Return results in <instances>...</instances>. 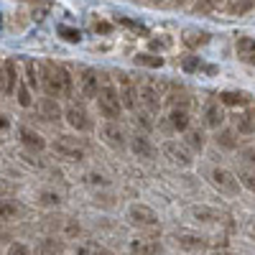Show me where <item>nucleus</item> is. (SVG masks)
Masks as SVG:
<instances>
[{
	"label": "nucleus",
	"mask_w": 255,
	"mask_h": 255,
	"mask_svg": "<svg viewBox=\"0 0 255 255\" xmlns=\"http://www.w3.org/2000/svg\"><path fill=\"white\" fill-rule=\"evenodd\" d=\"M41 87L49 97H72L74 92V84H72V77L69 72L59 67L54 61H44L41 64Z\"/></svg>",
	"instance_id": "nucleus-1"
},
{
	"label": "nucleus",
	"mask_w": 255,
	"mask_h": 255,
	"mask_svg": "<svg viewBox=\"0 0 255 255\" xmlns=\"http://www.w3.org/2000/svg\"><path fill=\"white\" fill-rule=\"evenodd\" d=\"M97 108H100V113L108 118L110 123H115V118H120V113H123L120 92L115 87H110V84L100 87V92H97Z\"/></svg>",
	"instance_id": "nucleus-2"
},
{
	"label": "nucleus",
	"mask_w": 255,
	"mask_h": 255,
	"mask_svg": "<svg viewBox=\"0 0 255 255\" xmlns=\"http://www.w3.org/2000/svg\"><path fill=\"white\" fill-rule=\"evenodd\" d=\"M209 181H212V186H215L217 191H222V194H227V197L240 194V179L232 171H227V168H212Z\"/></svg>",
	"instance_id": "nucleus-3"
},
{
	"label": "nucleus",
	"mask_w": 255,
	"mask_h": 255,
	"mask_svg": "<svg viewBox=\"0 0 255 255\" xmlns=\"http://www.w3.org/2000/svg\"><path fill=\"white\" fill-rule=\"evenodd\" d=\"M161 151H163V156L171 161L174 166H181V168H189L191 161H194V158H191V151H189V148L181 145V143H176V140H166Z\"/></svg>",
	"instance_id": "nucleus-4"
},
{
	"label": "nucleus",
	"mask_w": 255,
	"mask_h": 255,
	"mask_svg": "<svg viewBox=\"0 0 255 255\" xmlns=\"http://www.w3.org/2000/svg\"><path fill=\"white\" fill-rule=\"evenodd\" d=\"M54 151L61 156V158H69V161H82L84 158V145L77 143V138H69V135H61L54 140Z\"/></svg>",
	"instance_id": "nucleus-5"
},
{
	"label": "nucleus",
	"mask_w": 255,
	"mask_h": 255,
	"mask_svg": "<svg viewBox=\"0 0 255 255\" xmlns=\"http://www.w3.org/2000/svg\"><path fill=\"white\" fill-rule=\"evenodd\" d=\"M64 118H67V123L74 128L77 133H82V130H90V128H92V120H90L87 110H84L82 105H69L67 113H64Z\"/></svg>",
	"instance_id": "nucleus-6"
},
{
	"label": "nucleus",
	"mask_w": 255,
	"mask_h": 255,
	"mask_svg": "<svg viewBox=\"0 0 255 255\" xmlns=\"http://www.w3.org/2000/svg\"><path fill=\"white\" fill-rule=\"evenodd\" d=\"M174 243H176L181 250H191V253L207 248V240H204L202 235H197V232H186V230L174 232Z\"/></svg>",
	"instance_id": "nucleus-7"
},
{
	"label": "nucleus",
	"mask_w": 255,
	"mask_h": 255,
	"mask_svg": "<svg viewBox=\"0 0 255 255\" xmlns=\"http://www.w3.org/2000/svg\"><path fill=\"white\" fill-rule=\"evenodd\" d=\"M128 217H130V222L143 225V227H151V225L158 222L156 212H153L151 207H145V204H133L130 209H128Z\"/></svg>",
	"instance_id": "nucleus-8"
},
{
	"label": "nucleus",
	"mask_w": 255,
	"mask_h": 255,
	"mask_svg": "<svg viewBox=\"0 0 255 255\" xmlns=\"http://www.w3.org/2000/svg\"><path fill=\"white\" fill-rule=\"evenodd\" d=\"M18 87V74H15V64L8 59L3 67H0V92L3 95H13Z\"/></svg>",
	"instance_id": "nucleus-9"
},
{
	"label": "nucleus",
	"mask_w": 255,
	"mask_h": 255,
	"mask_svg": "<svg viewBox=\"0 0 255 255\" xmlns=\"http://www.w3.org/2000/svg\"><path fill=\"white\" fill-rule=\"evenodd\" d=\"M140 97L145 102L148 113H158V108H161V90H158L156 82H143L140 84Z\"/></svg>",
	"instance_id": "nucleus-10"
},
{
	"label": "nucleus",
	"mask_w": 255,
	"mask_h": 255,
	"mask_svg": "<svg viewBox=\"0 0 255 255\" xmlns=\"http://www.w3.org/2000/svg\"><path fill=\"white\" fill-rule=\"evenodd\" d=\"M189 215L194 217L197 222H204V225H215V222H225V212L215 209V207H191Z\"/></svg>",
	"instance_id": "nucleus-11"
},
{
	"label": "nucleus",
	"mask_w": 255,
	"mask_h": 255,
	"mask_svg": "<svg viewBox=\"0 0 255 255\" xmlns=\"http://www.w3.org/2000/svg\"><path fill=\"white\" fill-rule=\"evenodd\" d=\"M100 135H102V140L108 143L110 148H123L125 145V133L120 130L118 123H105L100 128Z\"/></svg>",
	"instance_id": "nucleus-12"
},
{
	"label": "nucleus",
	"mask_w": 255,
	"mask_h": 255,
	"mask_svg": "<svg viewBox=\"0 0 255 255\" xmlns=\"http://www.w3.org/2000/svg\"><path fill=\"white\" fill-rule=\"evenodd\" d=\"M18 135H20V143H23L28 151H44L46 148V140L41 138V133H36L33 128H28V125H23V128H18Z\"/></svg>",
	"instance_id": "nucleus-13"
},
{
	"label": "nucleus",
	"mask_w": 255,
	"mask_h": 255,
	"mask_svg": "<svg viewBox=\"0 0 255 255\" xmlns=\"http://www.w3.org/2000/svg\"><path fill=\"white\" fill-rule=\"evenodd\" d=\"M120 79V102L125 110H135V87L130 84V79H128V74H118Z\"/></svg>",
	"instance_id": "nucleus-14"
},
{
	"label": "nucleus",
	"mask_w": 255,
	"mask_h": 255,
	"mask_svg": "<svg viewBox=\"0 0 255 255\" xmlns=\"http://www.w3.org/2000/svg\"><path fill=\"white\" fill-rule=\"evenodd\" d=\"M130 151L138 156V158H156V145L148 140L145 135H135L133 140H130Z\"/></svg>",
	"instance_id": "nucleus-15"
},
{
	"label": "nucleus",
	"mask_w": 255,
	"mask_h": 255,
	"mask_svg": "<svg viewBox=\"0 0 255 255\" xmlns=\"http://www.w3.org/2000/svg\"><path fill=\"white\" fill-rule=\"evenodd\" d=\"M161 245L153 238H138L130 243V255H158Z\"/></svg>",
	"instance_id": "nucleus-16"
},
{
	"label": "nucleus",
	"mask_w": 255,
	"mask_h": 255,
	"mask_svg": "<svg viewBox=\"0 0 255 255\" xmlns=\"http://www.w3.org/2000/svg\"><path fill=\"white\" fill-rule=\"evenodd\" d=\"M235 49H238V59H240V61L253 64V67H255V38H250V36H240Z\"/></svg>",
	"instance_id": "nucleus-17"
},
{
	"label": "nucleus",
	"mask_w": 255,
	"mask_h": 255,
	"mask_svg": "<svg viewBox=\"0 0 255 255\" xmlns=\"http://www.w3.org/2000/svg\"><path fill=\"white\" fill-rule=\"evenodd\" d=\"M79 82H82V95L84 97H97L100 82H97V72L95 69H84L82 77H79Z\"/></svg>",
	"instance_id": "nucleus-18"
},
{
	"label": "nucleus",
	"mask_w": 255,
	"mask_h": 255,
	"mask_svg": "<svg viewBox=\"0 0 255 255\" xmlns=\"http://www.w3.org/2000/svg\"><path fill=\"white\" fill-rule=\"evenodd\" d=\"M204 123L209 128H215V130H220L222 123H225V113L220 108V102H209L207 105V110H204Z\"/></svg>",
	"instance_id": "nucleus-19"
},
{
	"label": "nucleus",
	"mask_w": 255,
	"mask_h": 255,
	"mask_svg": "<svg viewBox=\"0 0 255 255\" xmlns=\"http://www.w3.org/2000/svg\"><path fill=\"white\" fill-rule=\"evenodd\" d=\"M189 113H186V108H174L171 113H168V125L174 128V130H181V133H186L189 130Z\"/></svg>",
	"instance_id": "nucleus-20"
},
{
	"label": "nucleus",
	"mask_w": 255,
	"mask_h": 255,
	"mask_svg": "<svg viewBox=\"0 0 255 255\" xmlns=\"http://www.w3.org/2000/svg\"><path fill=\"white\" fill-rule=\"evenodd\" d=\"M38 110H41V115H44V120H59L61 118V108H59V102L54 97H44V100H41Z\"/></svg>",
	"instance_id": "nucleus-21"
},
{
	"label": "nucleus",
	"mask_w": 255,
	"mask_h": 255,
	"mask_svg": "<svg viewBox=\"0 0 255 255\" xmlns=\"http://www.w3.org/2000/svg\"><path fill=\"white\" fill-rule=\"evenodd\" d=\"M217 97H220V105H230V108H243V105H248V95L235 92V90H225Z\"/></svg>",
	"instance_id": "nucleus-22"
},
{
	"label": "nucleus",
	"mask_w": 255,
	"mask_h": 255,
	"mask_svg": "<svg viewBox=\"0 0 255 255\" xmlns=\"http://www.w3.org/2000/svg\"><path fill=\"white\" fill-rule=\"evenodd\" d=\"M235 128H238V133L243 135H253L255 133V115L253 113H243L235 118Z\"/></svg>",
	"instance_id": "nucleus-23"
},
{
	"label": "nucleus",
	"mask_w": 255,
	"mask_h": 255,
	"mask_svg": "<svg viewBox=\"0 0 255 255\" xmlns=\"http://www.w3.org/2000/svg\"><path fill=\"white\" fill-rule=\"evenodd\" d=\"M133 61L138 67H148V69H158L163 67V56H153V54H135Z\"/></svg>",
	"instance_id": "nucleus-24"
},
{
	"label": "nucleus",
	"mask_w": 255,
	"mask_h": 255,
	"mask_svg": "<svg viewBox=\"0 0 255 255\" xmlns=\"http://www.w3.org/2000/svg\"><path fill=\"white\" fill-rule=\"evenodd\" d=\"M255 5V0H227V13L230 15H243Z\"/></svg>",
	"instance_id": "nucleus-25"
},
{
	"label": "nucleus",
	"mask_w": 255,
	"mask_h": 255,
	"mask_svg": "<svg viewBox=\"0 0 255 255\" xmlns=\"http://www.w3.org/2000/svg\"><path fill=\"white\" fill-rule=\"evenodd\" d=\"M207 41H209V33H207V31H189V33L184 36V44L191 46V49H197V46L207 44Z\"/></svg>",
	"instance_id": "nucleus-26"
},
{
	"label": "nucleus",
	"mask_w": 255,
	"mask_h": 255,
	"mask_svg": "<svg viewBox=\"0 0 255 255\" xmlns=\"http://www.w3.org/2000/svg\"><path fill=\"white\" fill-rule=\"evenodd\" d=\"M118 20H120V26L130 28L133 33H138V36H148V26H143L140 20H133V18H128V15H120Z\"/></svg>",
	"instance_id": "nucleus-27"
},
{
	"label": "nucleus",
	"mask_w": 255,
	"mask_h": 255,
	"mask_svg": "<svg viewBox=\"0 0 255 255\" xmlns=\"http://www.w3.org/2000/svg\"><path fill=\"white\" fill-rule=\"evenodd\" d=\"M18 217V204L10 199H0V220H15Z\"/></svg>",
	"instance_id": "nucleus-28"
},
{
	"label": "nucleus",
	"mask_w": 255,
	"mask_h": 255,
	"mask_svg": "<svg viewBox=\"0 0 255 255\" xmlns=\"http://www.w3.org/2000/svg\"><path fill=\"white\" fill-rule=\"evenodd\" d=\"M186 148H191V151H202L204 148L202 130H186Z\"/></svg>",
	"instance_id": "nucleus-29"
},
{
	"label": "nucleus",
	"mask_w": 255,
	"mask_h": 255,
	"mask_svg": "<svg viewBox=\"0 0 255 255\" xmlns=\"http://www.w3.org/2000/svg\"><path fill=\"white\" fill-rule=\"evenodd\" d=\"M217 145L227 148V151L238 148V138H235V133H232V130H220V133H217Z\"/></svg>",
	"instance_id": "nucleus-30"
},
{
	"label": "nucleus",
	"mask_w": 255,
	"mask_h": 255,
	"mask_svg": "<svg viewBox=\"0 0 255 255\" xmlns=\"http://www.w3.org/2000/svg\"><path fill=\"white\" fill-rule=\"evenodd\" d=\"M181 67H184V72H199V69H207V72H215L212 67H204L202 64V59L199 56H186L184 61H181Z\"/></svg>",
	"instance_id": "nucleus-31"
},
{
	"label": "nucleus",
	"mask_w": 255,
	"mask_h": 255,
	"mask_svg": "<svg viewBox=\"0 0 255 255\" xmlns=\"http://www.w3.org/2000/svg\"><path fill=\"white\" fill-rule=\"evenodd\" d=\"M59 194H56V191H41V194H38V204L41 207H59Z\"/></svg>",
	"instance_id": "nucleus-32"
},
{
	"label": "nucleus",
	"mask_w": 255,
	"mask_h": 255,
	"mask_svg": "<svg viewBox=\"0 0 255 255\" xmlns=\"http://www.w3.org/2000/svg\"><path fill=\"white\" fill-rule=\"evenodd\" d=\"M59 33H61L64 41H69V44H79V41H82V33L69 28V26H59Z\"/></svg>",
	"instance_id": "nucleus-33"
},
{
	"label": "nucleus",
	"mask_w": 255,
	"mask_h": 255,
	"mask_svg": "<svg viewBox=\"0 0 255 255\" xmlns=\"http://www.w3.org/2000/svg\"><path fill=\"white\" fill-rule=\"evenodd\" d=\"M18 105H20V108H31V105H33L31 92L26 90V84H23V82H18Z\"/></svg>",
	"instance_id": "nucleus-34"
},
{
	"label": "nucleus",
	"mask_w": 255,
	"mask_h": 255,
	"mask_svg": "<svg viewBox=\"0 0 255 255\" xmlns=\"http://www.w3.org/2000/svg\"><path fill=\"white\" fill-rule=\"evenodd\" d=\"M77 255H113V253H108L105 248H100V245H92V243H87V245H82L79 250H77Z\"/></svg>",
	"instance_id": "nucleus-35"
},
{
	"label": "nucleus",
	"mask_w": 255,
	"mask_h": 255,
	"mask_svg": "<svg viewBox=\"0 0 255 255\" xmlns=\"http://www.w3.org/2000/svg\"><path fill=\"white\" fill-rule=\"evenodd\" d=\"M26 74H28V84L36 90L38 84H41V79L36 77V64H33V61H26Z\"/></svg>",
	"instance_id": "nucleus-36"
},
{
	"label": "nucleus",
	"mask_w": 255,
	"mask_h": 255,
	"mask_svg": "<svg viewBox=\"0 0 255 255\" xmlns=\"http://www.w3.org/2000/svg\"><path fill=\"white\" fill-rule=\"evenodd\" d=\"M8 255H31V250H28L23 243H15V245L8 248Z\"/></svg>",
	"instance_id": "nucleus-37"
},
{
	"label": "nucleus",
	"mask_w": 255,
	"mask_h": 255,
	"mask_svg": "<svg viewBox=\"0 0 255 255\" xmlns=\"http://www.w3.org/2000/svg\"><path fill=\"white\" fill-rule=\"evenodd\" d=\"M238 179H240L243 186H248L250 191H255V174H240Z\"/></svg>",
	"instance_id": "nucleus-38"
},
{
	"label": "nucleus",
	"mask_w": 255,
	"mask_h": 255,
	"mask_svg": "<svg viewBox=\"0 0 255 255\" xmlns=\"http://www.w3.org/2000/svg\"><path fill=\"white\" fill-rule=\"evenodd\" d=\"M222 0H199L197 3V10H209V8H217Z\"/></svg>",
	"instance_id": "nucleus-39"
},
{
	"label": "nucleus",
	"mask_w": 255,
	"mask_h": 255,
	"mask_svg": "<svg viewBox=\"0 0 255 255\" xmlns=\"http://www.w3.org/2000/svg\"><path fill=\"white\" fill-rule=\"evenodd\" d=\"M97 33H110L113 31V26L108 23V20H95V26H92Z\"/></svg>",
	"instance_id": "nucleus-40"
},
{
	"label": "nucleus",
	"mask_w": 255,
	"mask_h": 255,
	"mask_svg": "<svg viewBox=\"0 0 255 255\" xmlns=\"http://www.w3.org/2000/svg\"><path fill=\"white\" fill-rule=\"evenodd\" d=\"M168 46H171L168 38H151V49H168Z\"/></svg>",
	"instance_id": "nucleus-41"
},
{
	"label": "nucleus",
	"mask_w": 255,
	"mask_h": 255,
	"mask_svg": "<svg viewBox=\"0 0 255 255\" xmlns=\"http://www.w3.org/2000/svg\"><path fill=\"white\" fill-rule=\"evenodd\" d=\"M245 232H248V238H250V240H255V217L245 225Z\"/></svg>",
	"instance_id": "nucleus-42"
},
{
	"label": "nucleus",
	"mask_w": 255,
	"mask_h": 255,
	"mask_svg": "<svg viewBox=\"0 0 255 255\" xmlns=\"http://www.w3.org/2000/svg\"><path fill=\"white\" fill-rule=\"evenodd\" d=\"M5 128H8V118L0 115V130H5Z\"/></svg>",
	"instance_id": "nucleus-43"
},
{
	"label": "nucleus",
	"mask_w": 255,
	"mask_h": 255,
	"mask_svg": "<svg viewBox=\"0 0 255 255\" xmlns=\"http://www.w3.org/2000/svg\"><path fill=\"white\" fill-rule=\"evenodd\" d=\"M212 255H235V253H230V250H217V253H212Z\"/></svg>",
	"instance_id": "nucleus-44"
},
{
	"label": "nucleus",
	"mask_w": 255,
	"mask_h": 255,
	"mask_svg": "<svg viewBox=\"0 0 255 255\" xmlns=\"http://www.w3.org/2000/svg\"><path fill=\"white\" fill-rule=\"evenodd\" d=\"M3 194H5V184H3V181H0V197H3Z\"/></svg>",
	"instance_id": "nucleus-45"
},
{
	"label": "nucleus",
	"mask_w": 255,
	"mask_h": 255,
	"mask_svg": "<svg viewBox=\"0 0 255 255\" xmlns=\"http://www.w3.org/2000/svg\"><path fill=\"white\" fill-rule=\"evenodd\" d=\"M153 3H156V0H153Z\"/></svg>",
	"instance_id": "nucleus-46"
}]
</instances>
